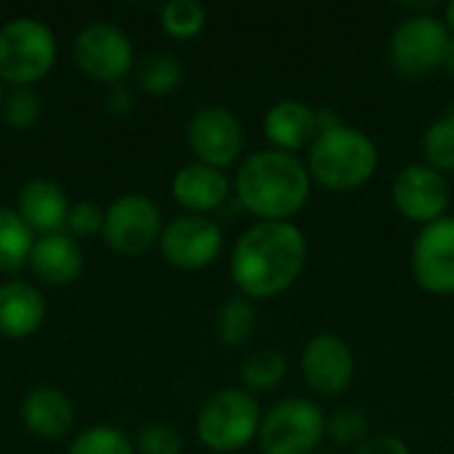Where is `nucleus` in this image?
I'll return each instance as SVG.
<instances>
[{"mask_svg": "<svg viewBox=\"0 0 454 454\" xmlns=\"http://www.w3.org/2000/svg\"><path fill=\"white\" fill-rule=\"evenodd\" d=\"M309 261V242L293 221H255L229 255V274L239 295L269 301L290 290Z\"/></svg>", "mask_w": 454, "mask_h": 454, "instance_id": "f257e3e1", "label": "nucleus"}, {"mask_svg": "<svg viewBox=\"0 0 454 454\" xmlns=\"http://www.w3.org/2000/svg\"><path fill=\"white\" fill-rule=\"evenodd\" d=\"M311 176L298 154L258 149L239 160L231 194L255 221H293L311 197Z\"/></svg>", "mask_w": 454, "mask_h": 454, "instance_id": "f03ea898", "label": "nucleus"}, {"mask_svg": "<svg viewBox=\"0 0 454 454\" xmlns=\"http://www.w3.org/2000/svg\"><path fill=\"white\" fill-rule=\"evenodd\" d=\"M378 144L354 125H338L317 133L306 152V168L314 184L327 192H351L364 186L378 170Z\"/></svg>", "mask_w": 454, "mask_h": 454, "instance_id": "7ed1b4c3", "label": "nucleus"}, {"mask_svg": "<svg viewBox=\"0 0 454 454\" xmlns=\"http://www.w3.org/2000/svg\"><path fill=\"white\" fill-rule=\"evenodd\" d=\"M59 59L56 32L35 16H13L0 24V80L5 88H35Z\"/></svg>", "mask_w": 454, "mask_h": 454, "instance_id": "20e7f679", "label": "nucleus"}, {"mask_svg": "<svg viewBox=\"0 0 454 454\" xmlns=\"http://www.w3.org/2000/svg\"><path fill=\"white\" fill-rule=\"evenodd\" d=\"M261 404L258 399L239 388H221L210 394L194 420L197 439L205 450L215 454H234L258 442L261 431Z\"/></svg>", "mask_w": 454, "mask_h": 454, "instance_id": "39448f33", "label": "nucleus"}, {"mask_svg": "<svg viewBox=\"0 0 454 454\" xmlns=\"http://www.w3.org/2000/svg\"><path fill=\"white\" fill-rule=\"evenodd\" d=\"M72 61L90 82L120 85L136 72V45L130 35L112 21H88L72 37Z\"/></svg>", "mask_w": 454, "mask_h": 454, "instance_id": "423d86ee", "label": "nucleus"}, {"mask_svg": "<svg viewBox=\"0 0 454 454\" xmlns=\"http://www.w3.org/2000/svg\"><path fill=\"white\" fill-rule=\"evenodd\" d=\"M327 436L322 407L306 396H287L263 412L258 431L261 454H314Z\"/></svg>", "mask_w": 454, "mask_h": 454, "instance_id": "0eeeda50", "label": "nucleus"}, {"mask_svg": "<svg viewBox=\"0 0 454 454\" xmlns=\"http://www.w3.org/2000/svg\"><path fill=\"white\" fill-rule=\"evenodd\" d=\"M165 229L160 205L138 192L114 197L104 207V242L112 253L122 258H141L160 245Z\"/></svg>", "mask_w": 454, "mask_h": 454, "instance_id": "6e6552de", "label": "nucleus"}, {"mask_svg": "<svg viewBox=\"0 0 454 454\" xmlns=\"http://www.w3.org/2000/svg\"><path fill=\"white\" fill-rule=\"evenodd\" d=\"M452 35L444 19L434 13L404 16L388 37V59L396 72L407 77H423L442 67V56Z\"/></svg>", "mask_w": 454, "mask_h": 454, "instance_id": "1a4fd4ad", "label": "nucleus"}, {"mask_svg": "<svg viewBox=\"0 0 454 454\" xmlns=\"http://www.w3.org/2000/svg\"><path fill=\"white\" fill-rule=\"evenodd\" d=\"M186 144L194 162L226 170L239 162L245 149V128L239 117L221 104L200 106L186 122Z\"/></svg>", "mask_w": 454, "mask_h": 454, "instance_id": "9d476101", "label": "nucleus"}, {"mask_svg": "<svg viewBox=\"0 0 454 454\" xmlns=\"http://www.w3.org/2000/svg\"><path fill=\"white\" fill-rule=\"evenodd\" d=\"M157 250L173 269L200 271L218 261L223 250V231L210 215L181 213L165 221Z\"/></svg>", "mask_w": 454, "mask_h": 454, "instance_id": "9b49d317", "label": "nucleus"}, {"mask_svg": "<svg viewBox=\"0 0 454 454\" xmlns=\"http://www.w3.org/2000/svg\"><path fill=\"white\" fill-rule=\"evenodd\" d=\"M391 197L396 210L420 226H428L444 215H450V202H452V192H450V181L444 173H439L436 168L426 165V162H410L404 165L391 186Z\"/></svg>", "mask_w": 454, "mask_h": 454, "instance_id": "f8f14e48", "label": "nucleus"}, {"mask_svg": "<svg viewBox=\"0 0 454 454\" xmlns=\"http://www.w3.org/2000/svg\"><path fill=\"white\" fill-rule=\"evenodd\" d=\"M410 269L420 290L454 295V215H444L420 229L412 242Z\"/></svg>", "mask_w": 454, "mask_h": 454, "instance_id": "ddd939ff", "label": "nucleus"}, {"mask_svg": "<svg viewBox=\"0 0 454 454\" xmlns=\"http://www.w3.org/2000/svg\"><path fill=\"white\" fill-rule=\"evenodd\" d=\"M301 372L314 394L340 396L354 383V351L340 335L317 333L301 354Z\"/></svg>", "mask_w": 454, "mask_h": 454, "instance_id": "4468645a", "label": "nucleus"}, {"mask_svg": "<svg viewBox=\"0 0 454 454\" xmlns=\"http://www.w3.org/2000/svg\"><path fill=\"white\" fill-rule=\"evenodd\" d=\"M69 194L67 189L53 178H29L16 192L13 210L19 218L35 231V237L59 234L67 229L69 218Z\"/></svg>", "mask_w": 454, "mask_h": 454, "instance_id": "2eb2a0df", "label": "nucleus"}, {"mask_svg": "<svg viewBox=\"0 0 454 454\" xmlns=\"http://www.w3.org/2000/svg\"><path fill=\"white\" fill-rule=\"evenodd\" d=\"M170 194L184 213L210 215L231 197V178L218 168L186 162L176 170L170 181Z\"/></svg>", "mask_w": 454, "mask_h": 454, "instance_id": "dca6fc26", "label": "nucleus"}, {"mask_svg": "<svg viewBox=\"0 0 454 454\" xmlns=\"http://www.w3.org/2000/svg\"><path fill=\"white\" fill-rule=\"evenodd\" d=\"M263 133L271 149L301 154L317 138V106L303 98H279L263 114Z\"/></svg>", "mask_w": 454, "mask_h": 454, "instance_id": "f3484780", "label": "nucleus"}, {"mask_svg": "<svg viewBox=\"0 0 454 454\" xmlns=\"http://www.w3.org/2000/svg\"><path fill=\"white\" fill-rule=\"evenodd\" d=\"M85 269V255L82 247L74 237L67 231L59 234H45L35 239V247L29 253L27 271L48 287H67L80 279Z\"/></svg>", "mask_w": 454, "mask_h": 454, "instance_id": "a211bd4d", "label": "nucleus"}, {"mask_svg": "<svg viewBox=\"0 0 454 454\" xmlns=\"http://www.w3.org/2000/svg\"><path fill=\"white\" fill-rule=\"evenodd\" d=\"M19 418L24 428L37 439H64L74 428V404L72 399L53 386H35L24 394L19 404Z\"/></svg>", "mask_w": 454, "mask_h": 454, "instance_id": "6ab92c4d", "label": "nucleus"}, {"mask_svg": "<svg viewBox=\"0 0 454 454\" xmlns=\"http://www.w3.org/2000/svg\"><path fill=\"white\" fill-rule=\"evenodd\" d=\"M48 306L37 285L24 279L0 282V338L27 340L45 322Z\"/></svg>", "mask_w": 454, "mask_h": 454, "instance_id": "aec40b11", "label": "nucleus"}, {"mask_svg": "<svg viewBox=\"0 0 454 454\" xmlns=\"http://www.w3.org/2000/svg\"><path fill=\"white\" fill-rule=\"evenodd\" d=\"M35 239V231L19 218V213L13 207L0 205V274L13 277L24 271Z\"/></svg>", "mask_w": 454, "mask_h": 454, "instance_id": "412c9836", "label": "nucleus"}, {"mask_svg": "<svg viewBox=\"0 0 454 454\" xmlns=\"http://www.w3.org/2000/svg\"><path fill=\"white\" fill-rule=\"evenodd\" d=\"M184 85V61L170 51H154L136 64V88L149 96H170Z\"/></svg>", "mask_w": 454, "mask_h": 454, "instance_id": "4be33fe9", "label": "nucleus"}, {"mask_svg": "<svg viewBox=\"0 0 454 454\" xmlns=\"http://www.w3.org/2000/svg\"><path fill=\"white\" fill-rule=\"evenodd\" d=\"M258 330V309L245 295H231L215 314V335L229 348H242Z\"/></svg>", "mask_w": 454, "mask_h": 454, "instance_id": "5701e85b", "label": "nucleus"}, {"mask_svg": "<svg viewBox=\"0 0 454 454\" xmlns=\"http://www.w3.org/2000/svg\"><path fill=\"white\" fill-rule=\"evenodd\" d=\"M285 375H287V359L277 348H255L253 354L245 356L239 367L242 388L250 391L253 396L274 391L285 380Z\"/></svg>", "mask_w": 454, "mask_h": 454, "instance_id": "b1692460", "label": "nucleus"}, {"mask_svg": "<svg viewBox=\"0 0 454 454\" xmlns=\"http://www.w3.org/2000/svg\"><path fill=\"white\" fill-rule=\"evenodd\" d=\"M423 162L436 168L439 173H454V104H450L426 130L420 138Z\"/></svg>", "mask_w": 454, "mask_h": 454, "instance_id": "393cba45", "label": "nucleus"}, {"mask_svg": "<svg viewBox=\"0 0 454 454\" xmlns=\"http://www.w3.org/2000/svg\"><path fill=\"white\" fill-rule=\"evenodd\" d=\"M207 24V8L200 0H168L160 8V27L173 40H192Z\"/></svg>", "mask_w": 454, "mask_h": 454, "instance_id": "a878e982", "label": "nucleus"}, {"mask_svg": "<svg viewBox=\"0 0 454 454\" xmlns=\"http://www.w3.org/2000/svg\"><path fill=\"white\" fill-rule=\"evenodd\" d=\"M67 454H136L133 436L117 426H88L67 447Z\"/></svg>", "mask_w": 454, "mask_h": 454, "instance_id": "bb28decb", "label": "nucleus"}, {"mask_svg": "<svg viewBox=\"0 0 454 454\" xmlns=\"http://www.w3.org/2000/svg\"><path fill=\"white\" fill-rule=\"evenodd\" d=\"M0 117L11 130H32L43 117V96L35 88H5Z\"/></svg>", "mask_w": 454, "mask_h": 454, "instance_id": "cd10ccee", "label": "nucleus"}, {"mask_svg": "<svg viewBox=\"0 0 454 454\" xmlns=\"http://www.w3.org/2000/svg\"><path fill=\"white\" fill-rule=\"evenodd\" d=\"M327 439L340 450H359L370 439V420L356 407H340L327 418Z\"/></svg>", "mask_w": 454, "mask_h": 454, "instance_id": "c85d7f7f", "label": "nucleus"}, {"mask_svg": "<svg viewBox=\"0 0 454 454\" xmlns=\"http://www.w3.org/2000/svg\"><path fill=\"white\" fill-rule=\"evenodd\" d=\"M133 444H136V454H181L184 450L178 431L160 420L141 426V431L133 436Z\"/></svg>", "mask_w": 454, "mask_h": 454, "instance_id": "c756f323", "label": "nucleus"}, {"mask_svg": "<svg viewBox=\"0 0 454 454\" xmlns=\"http://www.w3.org/2000/svg\"><path fill=\"white\" fill-rule=\"evenodd\" d=\"M69 237H74L77 242L80 239H93V237H101L104 231V207L90 202V200H80V202H72L69 207V218H67V229H64Z\"/></svg>", "mask_w": 454, "mask_h": 454, "instance_id": "7c9ffc66", "label": "nucleus"}, {"mask_svg": "<svg viewBox=\"0 0 454 454\" xmlns=\"http://www.w3.org/2000/svg\"><path fill=\"white\" fill-rule=\"evenodd\" d=\"M104 106H106V112L114 114V117L130 114L133 106H136V93H133V88L125 85V82L106 88V93H104Z\"/></svg>", "mask_w": 454, "mask_h": 454, "instance_id": "2f4dec72", "label": "nucleus"}, {"mask_svg": "<svg viewBox=\"0 0 454 454\" xmlns=\"http://www.w3.org/2000/svg\"><path fill=\"white\" fill-rule=\"evenodd\" d=\"M354 454H412L404 439L391 436V434H380V436H370Z\"/></svg>", "mask_w": 454, "mask_h": 454, "instance_id": "473e14b6", "label": "nucleus"}, {"mask_svg": "<svg viewBox=\"0 0 454 454\" xmlns=\"http://www.w3.org/2000/svg\"><path fill=\"white\" fill-rule=\"evenodd\" d=\"M439 69H444L447 74H452L454 77V37L450 40V45H447V51H444V56H442V67Z\"/></svg>", "mask_w": 454, "mask_h": 454, "instance_id": "72a5a7b5", "label": "nucleus"}, {"mask_svg": "<svg viewBox=\"0 0 454 454\" xmlns=\"http://www.w3.org/2000/svg\"><path fill=\"white\" fill-rule=\"evenodd\" d=\"M444 24H447V29H450V35L454 37V0H450L447 5H444Z\"/></svg>", "mask_w": 454, "mask_h": 454, "instance_id": "f704fd0d", "label": "nucleus"}, {"mask_svg": "<svg viewBox=\"0 0 454 454\" xmlns=\"http://www.w3.org/2000/svg\"><path fill=\"white\" fill-rule=\"evenodd\" d=\"M3 96H5V85H3V80H0V104H3Z\"/></svg>", "mask_w": 454, "mask_h": 454, "instance_id": "c9c22d12", "label": "nucleus"}, {"mask_svg": "<svg viewBox=\"0 0 454 454\" xmlns=\"http://www.w3.org/2000/svg\"><path fill=\"white\" fill-rule=\"evenodd\" d=\"M314 454H333V452H325V450H317V452Z\"/></svg>", "mask_w": 454, "mask_h": 454, "instance_id": "e433bc0d", "label": "nucleus"}]
</instances>
